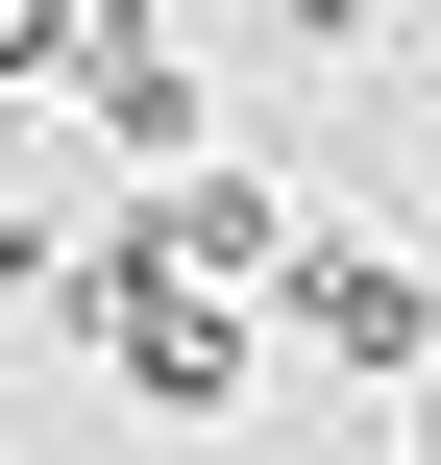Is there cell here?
I'll use <instances>...</instances> for the list:
<instances>
[{
  "instance_id": "obj_3",
  "label": "cell",
  "mask_w": 441,
  "mask_h": 465,
  "mask_svg": "<svg viewBox=\"0 0 441 465\" xmlns=\"http://www.w3.org/2000/svg\"><path fill=\"white\" fill-rule=\"evenodd\" d=\"M123 245H147V270H196V294H246V270H295V196H270V172H172Z\"/></svg>"
},
{
  "instance_id": "obj_5",
  "label": "cell",
  "mask_w": 441,
  "mask_h": 465,
  "mask_svg": "<svg viewBox=\"0 0 441 465\" xmlns=\"http://www.w3.org/2000/svg\"><path fill=\"white\" fill-rule=\"evenodd\" d=\"M393 465H441V441H393Z\"/></svg>"
},
{
  "instance_id": "obj_2",
  "label": "cell",
  "mask_w": 441,
  "mask_h": 465,
  "mask_svg": "<svg viewBox=\"0 0 441 465\" xmlns=\"http://www.w3.org/2000/svg\"><path fill=\"white\" fill-rule=\"evenodd\" d=\"M270 294H295V343H319V368H368V392L441 343V270H417V245H295Z\"/></svg>"
},
{
  "instance_id": "obj_4",
  "label": "cell",
  "mask_w": 441,
  "mask_h": 465,
  "mask_svg": "<svg viewBox=\"0 0 441 465\" xmlns=\"http://www.w3.org/2000/svg\"><path fill=\"white\" fill-rule=\"evenodd\" d=\"M74 123L172 172V147H196V74H172V25H74Z\"/></svg>"
},
{
  "instance_id": "obj_1",
  "label": "cell",
  "mask_w": 441,
  "mask_h": 465,
  "mask_svg": "<svg viewBox=\"0 0 441 465\" xmlns=\"http://www.w3.org/2000/svg\"><path fill=\"white\" fill-rule=\"evenodd\" d=\"M74 319H98V368H123L147 417H221V392H246V319H221L196 270H147V245H98V270H74Z\"/></svg>"
}]
</instances>
